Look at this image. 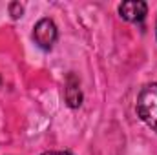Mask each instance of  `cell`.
I'll return each instance as SVG.
<instances>
[{
  "instance_id": "cell-5",
  "label": "cell",
  "mask_w": 157,
  "mask_h": 155,
  "mask_svg": "<svg viewBox=\"0 0 157 155\" xmlns=\"http://www.w3.org/2000/svg\"><path fill=\"white\" fill-rule=\"evenodd\" d=\"M22 13H24V7H22L20 2H11V4H9V15H11L13 18H20Z\"/></svg>"
},
{
  "instance_id": "cell-3",
  "label": "cell",
  "mask_w": 157,
  "mask_h": 155,
  "mask_svg": "<svg viewBox=\"0 0 157 155\" xmlns=\"http://www.w3.org/2000/svg\"><path fill=\"white\" fill-rule=\"evenodd\" d=\"M146 11H148V6L146 2H141V0H126L119 6L121 17L128 22H141L146 17Z\"/></svg>"
},
{
  "instance_id": "cell-1",
  "label": "cell",
  "mask_w": 157,
  "mask_h": 155,
  "mask_svg": "<svg viewBox=\"0 0 157 155\" xmlns=\"http://www.w3.org/2000/svg\"><path fill=\"white\" fill-rule=\"evenodd\" d=\"M137 113L141 120L157 133V82L144 86L137 97Z\"/></svg>"
},
{
  "instance_id": "cell-4",
  "label": "cell",
  "mask_w": 157,
  "mask_h": 155,
  "mask_svg": "<svg viewBox=\"0 0 157 155\" xmlns=\"http://www.w3.org/2000/svg\"><path fill=\"white\" fill-rule=\"evenodd\" d=\"M66 102L70 108H78L80 102H82V93H80V88H78V80L73 75L68 77L66 82Z\"/></svg>"
},
{
  "instance_id": "cell-6",
  "label": "cell",
  "mask_w": 157,
  "mask_h": 155,
  "mask_svg": "<svg viewBox=\"0 0 157 155\" xmlns=\"http://www.w3.org/2000/svg\"><path fill=\"white\" fill-rule=\"evenodd\" d=\"M42 155H71V153H68V152H46Z\"/></svg>"
},
{
  "instance_id": "cell-2",
  "label": "cell",
  "mask_w": 157,
  "mask_h": 155,
  "mask_svg": "<svg viewBox=\"0 0 157 155\" xmlns=\"http://www.w3.org/2000/svg\"><path fill=\"white\" fill-rule=\"evenodd\" d=\"M33 39L42 49H51V46L57 40V26L53 24V20H49V18L39 20L35 26V31H33Z\"/></svg>"
},
{
  "instance_id": "cell-7",
  "label": "cell",
  "mask_w": 157,
  "mask_h": 155,
  "mask_svg": "<svg viewBox=\"0 0 157 155\" xmlns=\"http://www.w3.org/2000/svg\"><path fill=\"white\" fill-rule=\"evenodd\" d=\"M155 33H157V26H155Z\"/></svg>"
}]
</instances>
